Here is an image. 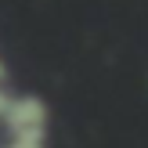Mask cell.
<instances>
[{"label": "cell", "instance_id": "cell-1", "mask_svg": "<svg viewBox=\"0 0 148 148\" xmlns=\"http://www.w3.org/2000/svg\"><path fill=\"white\" fill-rule=\"evenodd\" d=\"M0 148H51V108L40 94H11L0 116Z\"/></svg>", "mask_w": 148, "mask_h": 148}]
</instances>
